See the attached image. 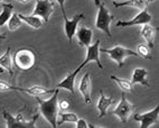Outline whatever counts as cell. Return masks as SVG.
<instances>
[{
    "mask_svg": "<svg viewBox=\"0 0 159 128\" xmlns=\"http://www.w3.org/2000/svg\"><path fill=\"white\" fill-rule=\"evenodd\" d=\"M58 92L60 90L57 88H55V91L53 92V96H52L49 99L43 100L40 99L39 97H36L37 103L39 105V111L42 116L45 118V120L47 122L51 124V126L53 128L58 127L57 126V114H58Z\"/></svg>",
    "mask_w": 159,
    "mask_h": 128,
    "instance_id": "obj_1",
    "label": "cell"
},
{
    "mask_svg": "<svg viewBox=\"0 0 159 128\" xmlns=\"http://www.w3.org/2000/svg\"><path fill=\"white\" fill-rule=\"evenodd\" d=\"M35 61H36V56L34 52L24 47L15 53L12 64H15L16 68L21 71H29L35 65Z\"/></svg>",
    "mask_w": 159,
    "mask_h": 128,
    "instance_id": "obj_2",
    "label": "cell"
},
{
    "mask_svg": "<svg viewBox=\"0 0 159 128\" xmlns=\"http://www.w3.org/2000/svg\"><path fill=\"white\" fill-rule=\"evenodd\" d=\"M2 116L5 118V120H6L7 128H34L36 127V121L38 120L39 114L34 115L33 118L30 120H28V121L24 119V116L21 114H18L16 117H14L6 109H3Z\"/></svg>",
    "mask_w": 159,
    "mask_h": 128,
    "instance_id": "obj_3",
    "label": "cell"
},
{
    "mask_svg": "<svg viewBox=\"0 0 159 128\" xmlns=\"http://www.w3.org/2000/svg\"><path fill=\"white\" fill-rule=\"evenodd\" d=\"M100 52L108 54L110 59H112L113 61H116V64L119 68L123 66V61L129 56H134L138 57L136 51H132L130 49H127L125 46L121 45H116L112 49H100Z\"/></svg>",
    "mask_w": 159,
    "mask_h": 128,
    "instance_id": "obj_4",
    "label": "cell"
},
{
    "mask_svg": "<svg viewBox=\"0 0 159 128\" xmlns=\"http://www.w3.org/2000/svg\"><path fill=\"white\" fill-rule=\"evenodd\" d=\"M98 8H99V10H98L97 19H95V27L100 31H102L103 33H105L109 37H111L112 33H111L110 25L114 18L113 15H111L109 12L107 7L104 6V3L102 2L100 3V6Z\"/></svg>",
    "mask_w": 159,
    "mask_h": 128,
    "instance_id": "obj_5",
    "label": "cell"
},
{
    "mask_svg": "<svg viewBox=\"0 0 159 128\" xmlns=\"http://www.w3.org/2000/svg\"><path fill=\"white\" fill-rule=\"evenodd\" d=\"M134 108H136V106L129 102L128 100H127V98H125V92L122 91V93H121V100H120V102L116 107V109L112 111V114L118 117L121 122H128L129 117L131 116Z\"/></svg>",
    "mask_w": 159,
    "mask_h": 128,
    "instance_id": "obj_6",
    "label": "cell"
},
{
    "mask_svg": "<svg viewBox=\"0 0 159 128\" xmlns=\"http://www.w3.org/2000/svg\"><path fill=\"white\" fill-rule=\"evenodd\" d=\"M53 12H54V1L53 0H36L35 9L31 15L40 17L44 23H48Z\"/></svg>",
    "mask_w": 159,
    "mask_h": 128,
    "instance_id": "obj_7",
    "label": "cell"
},
{
    "mask_svg": "<svg viewBox=\"0 0 159 128\" xmlns=\"http://www.w3.org/2000/svg\"><path fill=\"white\" fill-rule=\"evenodd\" d=\"M100 45H101V42H100V40H98L94 44H90L86 47V57L85 60L83 61L82 64L79 66L80 69H83L90 62H95L98 68L100 70H102L103 65L102 63H101V61H100Z\"/></svg>",
    "mask_w": 159,
    "mask_h": 128,
    "instance_id": "obj_8",
    "label": "cell"
},
{
    "mask_svg": "<svg viewBox=\"0 0 159 128\" xmlns=\"http://www.w3.org/2000/svg\"><path fill=\"white\" fill-rule=\"evenodd\" d=\"M159 106H156L152 110L143 112V114H134V119L140 122V128H149L153 124L158 122Z\"/></svg>",
    "mask_w": 159,
    "mask_h": 128,
    "instance_id": "obj_9",
    "label": "cell"
},
{
    "mask_svg": "<svg viewBox=\"0 0 159 128\" xmlns=\"http://www.w3.org/2000/svg\"><path fill=\"white\" fill-rule=\"evenodd\" d=\"M152 20V16L149 14L147 9L140 10V12L134 18H131L130 20H118L116 23V27H130V26H136V25H145V24H149Z\"/></svg>",
    "mask_w": 159,
    "mask_h": 128,
    "instance_id": "obj_10",
    "label": "cell"
},
{
    "mask_svg": "<svg viewBox=\"0 0 159 128\" xmlns=\"http://www.w3.org/2000/svg\"><path fill=\"white\" fill-rule=\"evenodd\" d=\"M84 18V15L83 14H76L73 17V19H68L67 17L64 18V29H65V35L67 37L68 42H72L73 40V36H75V33H76L77 25H79L80 20Z\"/></svg>",
    "mask_w": 159,
    "mask_h": 128,
    "instance_id": "obj_11",
    "label": "cell"
},
{
    "mask_svg": "<svg viewBox=\"0 0 159 128\" xmlns=\"http://www.w3.org/2000/svg\"><path fill=\"white\" fill-rule=\"evenodd\" d=\"M157 31H158V27L151 26L150 23L142 25L140 29V36L146 40L149 49H155V37H156Z\"/></svg>",
    "mask_w": 159,
    "mask_h": 128,
    "instance_id": "obj_12",
    "label": "cell"
},
{
    "mask_svg": "<svg viewBox=\"0 0 159 128\" xmlns=\"http://www.w3.org/2000/svg\"><path fill=\"white\" fill-rule=\"evenodd\" d=\"M82 69L77 68L76 70H74L73 72L68 73L66 75V78L61 81L60 83H57L55 88L57 89H64V90H67L71 94H75V89H74V83H75V79H76V75L79 74V72L81 71Z\"/></svg>",
    "mask_w": 159,
    "mask_h": 128,
    "instance_id": "obj_13",
    "label": "cell"
},
{
    "mask_svg": "<svg viewBox=\"0 0 159 128\" xmlns=\"http://www.w3.org/2000/svg\"><path fill=\"white\" fill-rule=\"evenodd\" d=\"M79 90L81 92V94L83 96L85 103L90 105L92 102L91 100V79H90V74L86 72L83 78L81 79V82L79 85Z\"/></svg>",
    "mask_w": 159,
    "mask_h": 128,
    "instance_id": "obj_14",
    "label": "cell"
},
{
    "mask_svg": "<svg viewBox=\"0 0 159 128\" xmlns=\"http://www.w3.org/2000/svg\"><path fill=\"white\" fill-rule=\"evenodd\" d=\"M75 36L79 40L80 45L83 46V47H88L91 44V40L93 38V31L85 27V26H82V27H80V28L76 29Z\"/></svg>",
    "mask_w": 159,
    "mask_h": 128,
    "instance_id": "obj_15",
    "label": "cell"
},
{
    "mask_svg": "<svg viewBox=\"0 0 159 128\" xmlns=\"http://www.w3.org/2000/svg\"><path fill=\"white\" fill-rule=\"evenodd\" d=\"M17 91L24 92V93L33 96V97H40V96L53 93V92L55 91V88L47 89V88H45V87H42V85H33L30 88H20V87H18Z\"/></svg>",
    "mask_w": 159,
    "mask_h": 128,
    "instance_id": "obj_16",
    "label": "cell"
},
{
    "mask_svg": "<svg viewBox=\"0 0 159 128\" xmlns=\"http://www.w3.org/2000/svg\"><path fill=\"white\" fill-rule=\"evenodd\" d=\"M147 75H148V71L145 68H137L134 70V73H132L130 82L132 83V85L141 84V85H145V87H149Z\"/></svg>",
    "mask_w": 159,
    "mask_h": 128,
    "instance_id": "obj_17",
    "label": "cell"
},
{
    "mask_svg": "<svg viewBox=\"0 0 159 128\" xmlns=\"http://www.w3.org/2000/svg\"><path fill=\"white\" fill-rule=\"evenodd\" d=\"M113 102V99L111 97H107L103 91H100V97L98 100V110H99V117L102 118L107 115L108 109Z\"/></svg>",
    "mask_w": 159,
    "mask_h": 128,
    "instance_id": "obj_18",
    "label": "cell"
},
{
    "mask_svg": "<svg viewBox=\"0 0 159 128\" xmlns=\"http://www.w3.org/2000/svg\"><path fill=\"white\" fill-rule=\"evenodd\" d=\"M113 5L116 8H120V7H132V8L139 9V10H143V9H147L148 5V0H123V1H113Z\"/></svg>",
    "mask_w": 159,
    "mask_h": 128,
    "instance_id": "obj_19",
    "label": "cell"
},
{
    "mask_svg": "<svg viewBox=\"0 0 159 128\" xmlns=\"http://www.w3.org/2000/svg\"><path fill=\"white\" fill-rule=\"evenodd\" d=\"M19 18L23 20L24 23H26L27 25H29L30 27H33L34 29H39L42 26H43V19L38 16H35V15H23V14H18Z\"/></svg>",
    "mask_w": 159,
    "mask_h": 128,
    "instance_id": "obj_20",
    "label": "cell"
},
{
    "mask_svg": "<svg viewBox=\"0 0 159 128\" xmlns=\"http://www.w3.org/2000/svg\"><path fill=\"white\" fill-rule=\"evenodd\" d=\"M0 66L9 72L10 75H14V70H12V59H11V50L10 47L6 50V52L0 56Z\"/></svg>",
    "mask_w": 159,
    "mask_h": 128,
    "instance_id": "obj_21",
    "label": "cell"
},
{
    "mask_svg": "<svg viewBox=\"0 0 159 128\" xmlns=\"http://www.w3.org/2000/svg\"><path fill=\"white\" fill-rule=\"evenodd\" d=\"M2 12H0V27H2L7 24L9 18L11 17L12 10H14V5L10 2H2Z\"/></svg>",
    "mask_w": 159,
    "mask_h": 128,
    "instance_id": "obj_22",
    "label": "cell"
},
{
    "mask_svg": "<svg viewBox=\"0 0 159 128\" xmlns=\"http://www.w3.org/2000/svg\"><path fill=\"white\" fill-rule=\"evenodd\" d=\"M57 118H60V120H57V126L63 125L64 122H76L79 119V117L73 112H65V111H61L57 114Z\"/></svg>",
    "mask_w": 159,
    "mask_h": 128,
    "instance_id": "obj_23",
    "label": "cell"
},
{
    "mask_svg": "<svg viewBox=\"0 0 159 128\" xmlns=\"http://www.w3.org/2000/svg\"><path fill=\"white\" fill-rule=\"evenodd\" d=\"M111 80H113L116 84L119 85V88L122 90L123 92H131L132 91V83L129 81V80L121 79V78H118L116 75H111Z\"/></svg>",
    "mask_w": 159,
    "mask_h": 128,
    "instance_id": "obj_24",
    "label": "cell"
},
{
    "mask_svg": "<svg viewBox=\"0 0 159 128\" xmlns=\"http://www.w3.org/2000/svg\"><path fill=\"white\" fill-rule=\"evenodd\" d=\"M7 25H8L9 31H17L20 26L23 25V20L19 18V16H18L17 12H12L11 17L9 18V20L7 21Z\"/></svg>",
    "mask_w": 159,
    "mask_h": 128,
    "instance_id": "obj_25",
    "label": "cell"
},
{
    "mask_svg": "<svg viewBox=\"0 0 159 128\" xmlns=\"http://www.w3.org/2000/svg\"><path fill=\"white\" fill-rule=\"evenodd\" d=\"M137 54H138V56H141L145 60H152V56L150 54V49L147 44H139L137 46Z\"/></svg>",
    "mask_w": 159,
    "mask_h": 128,
    "instance_id": "obj_26",
    "label": "cell"
},
{
    "mask_svg": "<svg viewBox=\"0 0 159 128\" xmlns=\"http://www.w3.org/2000/svg\"><path fill=\"white\" fill-rule=\"evenodd\" d=\"M17 89H18V87L9 84L7 81L0 80V91H10V90H17Z\"/></svg>",
    "mask_w": 159,
    "mask_h": 128,
    "instance_id": "obj_27",
    "label": "cell"
},
{
    "mask_svg": "<svg viewBox=\"0 0 159 128\" xmlns=\"http://www.w3.org/2000/svg\"><path fill=\"white\" fill-rule=\"evenodd\" d=\"M57 106H58V109H60L61 111H66L71 108V102L66 99H63L57 102Z\"/></svg>",
    "mask_w": 159,
    "mask_h": 128,
    "instance_id": "obj_28",
    "label": "cell"
},
{
    "mask_svg": "<svg viewBox=\"0 0 159 128\" xmlns=\"http://www.w3.org/2000/svg\"><path fill=\"white\" fill-rule=\"evenodd\" d=\"M75 125H76L75 126L76 128H95V126L88 124L86 120L83 119V118H79V119L76 120V122H75Z\"/></svg>",
    "mask_w": 159,
    "mask_h": 128,
    "instance_id": "obj_29",
    "label": "cell"
},
{
    "mask_svg": "<svg viewBox=\"0 0 159 128\" xmlns=\"http://www.w3.org/2000/svg\"><path fill=\"white\" fill-rule=\"evenodd\" d=\"M56 2L60 5V8H61V10H62L63 17H64V18L67 17V16H66V12H65V8H64V3H65V0H56Z\"/></svg>",
    "mask_w": 159,
    "mask_h": 128,
    "instance_id": "obj_30",
    "label": "cell"
},
{
    "mask_svg": "<svg viewBox=\"0 0 159 128\" xmlns=\"http://www.w3.org/2000/svg\"><path fill=\"white\" fill-rule=\"evenodd\" d=\"M17 1L20 3H28V2H30L31 0H17Z\"/></svg>",
    "mask_w": 159,
    "mask_h": 128,
    "instance_id": "obj_31",
    "label": "cell"
},
{
    "mask_svg": "<svg viewBox=\"0 0 159 128\" xmlns=\"http://www.w3.org/2000/svg\"><path fill=\"white\" fill-rule=\"evenodd\" d=\"M93 2H94V5H95V6L99 7L100 3H101V1H100V0H93Z\"/></svg>",
    "mask_w": 159,
    "mask_h": 128,
    "instance_id": "obj_32",
    "label": "cell"
},
{
    "mask_svg": "<svg viewBox=\"0 0 159 128\" xmlns=\"http://www.w3.org/2000/svg\"><path fill=\"white\" fill-rule=\"evenodd\" d=\"M5 38H6V35H5V34H0V43L2 42Z\"/></svg>",
    "mask_w": 159,
    "mask_h": 128,
    "instance_id": "obj_33",
    "label": "cell"
},
{
    "mask_svg": "<svg viewBox=\"0 0 159 128\" xmlns=\"http://www.w3.org/2000/svg\"><path fill=\"white\" fill-rule=\"evenodd\" d=\"M3 71H5V69L1 68V66H0V73H3Z\"/></svg>",
    "mask_w": 159,
    "mask_h": 128,
    "instance_id": "obj_34",
    "label": "cell"
},
{
    "mask_svg": "<svg viewBox=\"0 0 159 128\" xmlns=\"http://www.w3.org/2000/svg\"><path fill=\"white\" fill-rule=\"evenodd\" d=\"M155 1H157V0H148V2L150 3V2H155Z\"/></svg>",
    "mask_w": 159,
    "mask_h": 128,
    "instance_id": "obj_35",
    "label": "cell"
},
{
    "mask_svg": "<svg viewBox=\"0 0 159 128\" xmlns=\"http://www.w3.org/2000/svg\"><path fill=\"white\" fill-rule=\"evenodd\" d=\"M5 1H7V2H8V0H0V2H5Z\"/></svg>",
    "mask_w": 159,
    "mask_h": 128,
    "instance_id": "obj_36",
    "label": "cell"
},
{
    "mask_svg": "<svg viewBox=\"0 0 159 128\" xmlns=\"http://www.w3.org/2000/svg\"><path fill=\"white\" fill-rule=\"evenodd\" d=\"M112 1H116V0H112ZM118 1H119V0H118ZM121 1H123V0H121Z\"/></svg>",
    "mask_w": 159,
    "mask_h": 128,
    "instance_id": "obj_37",
    "label": "cell"
}]
</instances>
